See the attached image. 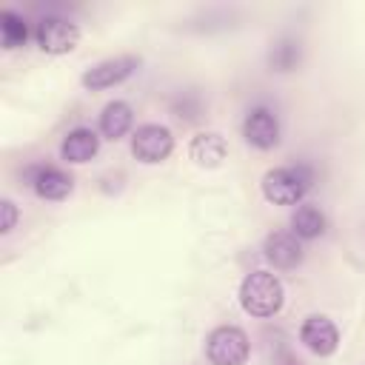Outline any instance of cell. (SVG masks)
Instances as JSON below:
<instances>
[{
  "mask_svg": "<svg viewBox=\"0 0 365 365\" xmlns=\"http://www.w3.org/2000/svg\"><path fill=\"white\" fill-rule=\"evenodd\" d=\"M240 302L254 317H271L282 305V282L268 271H251L240 285Z\"/></svg>",
  "mask_w": 365,
  "mask_h": 365,
  "instance_id": "cell-1",
  "label": "cell"
},
{
  "mask_svg": "<svg viewBox=\"0 0 365 365\" xmlns=\"http://www.w3.org/2000/svg\"><path fill=\"white\" fill-rule=\"evenodd\" d=\"M311 180L314 177H311V171L305 165H279V168H271L262 177V194L271 202L291 205L311 188Z\"/></svg>",
  "mask_w": 365,
  "mask_h": 365,
  "instance_id": "cell-2",
  "label": "cell"
},
{
  "mask_svg": "<svg viewBox=\"0 0 365 365\" xmlns=\"http://www.w3.org/2000/svg\"><path fill=\"white\" fill-rule=\"evenodd\" d=\"M205 354L214 365H240L248 356V336L234 325H220L208 334Z\"/></svg>",
  "mask_w": 365,
  "mask_h": 365,
  "instance_id": "cell-3",
  "label": "cell"
},
{
  "mask_svg": "<svg viewBox=\"0 0 365 365\" xmlns=\"http://www.w3.org/2000/svg\"><path fill=\"white\" fill-rule=\"evenodd\" d=\"M171 145H174V137H171V131H168L165 125H160V123H145V125H140V128L134 131V137H131V151H134V157L143 160V163H160L163 157H168Z\"/></svg>",
  "mask_w": 365,
  "mask_h": 365,
  "instance_id": "cell-4",
  "label": "cell"
},
{
  "mask_svg": "<svg viewBox=\"0 0 365 365\" xmlns=\"http://www.w3.org/2000/svg\"><path fill=\"white\" fill-rule=\"evenodd\" d=\"M80 31L77 26L68 20V17H60V14H46L40 23H37V43L46 48V51H71L74 43H77Z\"/></svg>",
  "mask_w": 365,
  "mask_h": 365,
  "instance_id": "cell-5",
  "label": "cell"
},
{
  "mask_svg": "<svg viewBox=\"0 0 365 365\" xmlns=\"http://www.w3.org/2000/svg\"><path fill=\"white\" fill-rule=\"evenodd\" d=\"M137 66H140V60L131 57V54H120V57L100 60V63H94L91 68L83 71V86H86V88H108V86L125 80Z\"/></svg>",
  "mask_w": 365,
  "mask_h": 365,
  "instance_id": "cell-6",
  "label": "cell"
},
{
  "mask_svg": "<svg viewBox=\"0 0 365 365\" xmlns=\"http://www.w3.org/2000/svg\"><path fill=\"white\" fill-rule=\"evenodd\" d=\"M242 137L251 145H257V148L277 145V140H279V120H277V114L271 108H265V106L251 108L245 114V120H242Z\"/></svg>",
  "mask_w": 365,
  "mask_h": 365,
  "instance_id": "cell-7",
  "label": "cell"
},
{
  "mask_svg": "<svg viewBox=\"0 0 365 365\" xmlns=\"http://www.w3.org/2000/svg\"><path fill=\"white\" fill-rule=\"evenodd\" d=\"M265 259L277 268H294L299 259H302V245H299V237L297 234H288V231H274L265 237Z\"/></svg>",
  "mask_w": 365,
  "mask_h": 365,
  "instance_id": "cell-8",
  "label": "cell"
},
{
  "mask_svg": "<svg viewBox=\"0 0 365 365\" xmlns=\"http://www.w3.org/2000/svg\"><path fill=\"white\" fill-rule=\"evenodd\" d=\"M299 336H302V342H305L314 354H319V356L331 354V351L336 348V342H339L334 322H331L328 317H319V314H314V317H308V319L302 322Z\"/></svg>",
  "mask_w": 365,
  "mask_h": 365,
  "instance_id": "cell-9",
  "label": "cell"
},
{
  "mask_svg": "<svg viewBox=\"0 0 365 365\" xmlns=\"http://www.w3.org/2000/svg\"><path fill=\"white\" fill-rule=\"evenodd\" d=\"M97 145H100L97 134H94L91 128H86V125H77V128H71V131L63 137L60 154H63V160H68V163H86V160H91V157L97 154Z\"/></svg>",
  "mask_w": 365,
  "mask_h": 365,
  "instance_id": "cell-10",
  "label": "cell"
},
{
  "mask_svg": "<svg viewBox=\"0 0 365 365\" xmlns=\"http://www.w3.org/2000/svg\"><path fill=\"white\" fill-rule=\"evenodd\" d=\"M34 191L46 200H63L68 191H71V177L54 165H43L34 171V180H31Z\"/></svg>",
  "mask_w": 365,
  "mask_h": 365,
  "instance_id": "cell-11",
  "label": "cell"
},
{
  "mask_svg": "<svg viewBox=\"0 0 365 365\" xmlns=\"http://www.w3.org/2000/svg\"><path fill=\"white\" fill-rule=\"evenodd\" d=\"M131 120H134L131 106L123 103V100H114V103H108V106L103 108V114H100V131H103L108 140H117V137H123V134L131 128Z\"/></svg>",
  "mask_w": 365,
  "mask_h": 365,
  "instance_id": "cell-12",
  "label": "cell"
},
{
  "mask_svg": "<svg viewBox=\"0 0 365 365\" xmlns=\"http://www.w3.org/2000/svg\"><path fill=\"white\" fill-rule=\"evenodd\" d=\"M191 160H197L200 165H217L222 157H225V140L217 134V131H202L191 140V148H188Z\"/></svg>",
  "mask_w": 365,
  "mask_h": 365,
  "instance_id": "cell-13",
  "label": "cell"
},
{
  "mask_svg": "<svg viewBox=\"0 0 365 365\" xmlns=\"http://www.w3.org/2000/svg\"><path fill=\"white\" fill-rule=\"evenodd\" d=\"M291 228L297 237L302 240H311V237H319L325 231V214L314 205H299L294 214H291Z\"/></svg>",
  "mask_w": 365,
  "mask_h": 365,
  "instance_id": "cell-14",
  "label": "cell"
},
{
  "mask_svg": "<svg viewBox=\"0 0 365 365\" xmlns=\"http://www.w3.org/2000/svg\"><path fill=\"white\" fill-rule=\"evenodd\" d=\"M26 34H29L26 20L17 11L3 9L0 11V37H3V43L6 46H20V43H26Z\"/></svg>",
  "mask_w": 365,
  "mask_h": 365,
  "instance_id": "cell-15",
  "label": "cell"
},
{
  "mask_svg": "<svg viewBox=\"0 0 365 365\" xmlns=\"http://www.w3.org/2000/svg\"><path fill=\"white\" fill-rule=\"evenodd\" d=\"M0 208H3V231H11V228H14V220H17L14 202H11V200H3Z\"/></svg>",
  "mask_w": 365,
  "mask_h": 365,
  "instance_id": "cell-16",
  "label": "cell"
}]
</instances>
